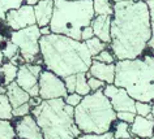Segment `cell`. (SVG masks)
<instances>
[{
  "instance_id": "7c38bea8",
  "label": "cell",
  "mask_w": 154,
  "mask_h": 139,
  "mask_svg": "<svg viewBox=\"0 0 154 139\" xmlns=\"http://www.w3.org/2000/svg\"><path fill=\"white\" fill-rule=\"evenodd\" d=\"M13 126L16 130V137L18 139H45L41 127L38 126L32 113L17 118Z\"/></svg>"
},
{
  "instance_id": "4fadbf2b",
  "label": "cell",
  "mask_w": 154,
  "mask_h": 139,
  "mask_svg": "<svg viewBox=\"0 0 154 139\" xmlns=\"http://www.w3.org/2000/svg\"><path fill=\"white\" fill-rule=\"evenodd\" d=\"M129 130L133 137L149 139L154 135V118L152 117V114L148 116V117H142V116L136 114L133 122L129 125Z\"/></svg>"
},
{
  "instance_id": "9a60e30c",
  "label": "cell",
  "mask_w": 154,
  "mask_h": 139,
  "mask_svg": "<svg viewBox=\"0 0 154 139\" xmlns=\"http://www.w3.org/2000/svg\"><path fill=\"white\" fill-rule=\"evenodd\" d=\"M33 8L35 16V25L38 28L48 26L54 13V0H41Z\"/></svg>"
},
{
  "instance_id": "5b68a950",
  "label": "cell",
  "mask_w": 154,
  "mask_h": 139,
  "mask_svg": "<svg viewBox=\"0 0 154 139\" xmlns=\"http://www.w3.org/2000/svg\"><path fill=\"white\" fill-rule=\"evenodd\" d=\"M93 0H54L50 21L51 33L72 39H81V31L94 18Z\"/></svg>"
},
{
  "instance_id": "30bf717a",
  "label": "cell",
  "mask_w": 154,
  "mask_h": 139,
  "mask_svg": "<svg viewBox=\"0 0 154 139\" xmlns=\"http://www.w3.org/2000/svg\"><path fill=\"white\" fill-rule=\"evenodd\" d=\"M105 96L110 100L111 107L115 112H133L134 113V103L136 100L132 99L124 88L115 86L114 83L106 84L102 90Z\"/></svg>"
},
{
  "instance_id": "b9f144b4",
  "label": "cell",
  "mask_w": 154,
  "mask_h": 139,
  "mask_svg": "<svg viewBox=\"0 0 154 139\" xmlns=\"http://www.w3.org/2000/svg\"><path fill=\"white\" fill-rule=\"evenodd\" d=\"M112 3H119V1H127V0H111Z\"/></svg>"
},
{
  "instance_id": "277c9868",
  "label": "cell",
  "mask_w": 154,
  "mask_h": 139,
  "mask_svg": "<svg viewBox=\"0 0 154 139\" xmlns=\"http://www.w3.org/2000/svg\"><path fill=\"white\" fill-rule=\"evenodd\" d=\"M75 108L68 105L64 99L42 100L33 107L30 113L41 127L45 139H77L79 130L75 116Z\"/></svg>"
},
{
  "instance_id": "44dd1931",
  "label": "cell",
  "mask_w": 154,
  "mask_h": 139,
  "mask_svg": "<svg viewBox=\"0 0 154 139\" xmlns=\"http://www.w3.org/2000/svg\"><path fill=\"white\" fill-rule=\"evenodd\" d=\"M75 92H77L81 96H86L88 94H90V88L88 84V75L86 73H77L76 74V87H75Z\"/></svg>"
},
{
  "instance_id": "7bdbcfd3",
  "label": "cell",
  "mask_w": 154,
  "mask_h": 139,
  "mask_svg": "<svg viewBox=\"0 0 154 139\" xmlns=\"http://www.w3.org/2000/svg\"><path fill=\"white\" fill-rule=\"evenodd\" d=\"M133 1H148V0H133Z\"/></svg>"
},
{
  "instance_id": "4dcf8cb0",
  "label": "cell",
  "mask_w": 154,
  "mask_h": 139,
  "mask_svg": "<svg viewBox=\"0 0 154 139\" xmlns=\"http://www.w3.org/2000/svg\"><path fill=\"white\" fill-rule=\"evenodd\" d=\"M88 84H89V88H90V92H94V91H101L105 88L106 83L101 79H97L94 77H88Z\"/></svg>"
},
{
  "instance_id": "d4e9b609",
  "label": "cell",
  "mask_w": 154,
  "mask_h": 139,
  "mask_svg": "<svg viewBox=\"0 0 154 139\" xmlns=\"http://www.w3.org/2000/svg\"><path fill=\"white\" fill-rule=\"evenodd\" d=\"M24 0H0V21H4L5 14L12 9L20 8Z\"/></svg>"
},
{
  "instance_id": "ab89813d",
  "label": "cell",
  "mask_w": 154,
  "mask_h": 139,
  "mask_svg": "<svg viewBox=\"0 0 154 139\" xmlns=\"http://www.w3.org/2000/svg\"><path fill=\"white\" fill-rule=\"evenodd\" d=\"M0 94H5V86L0 83Z\"/></svg>"
},
{
  "instance_id": "6da1fadb",
  "label": "cell",
  "mask_w": 154,
  "mask_h": 139,
  "mask_svg": "<svg viewBox=\"0 0 154 139\" xmlns=\"http://www.w3.org/2000/svg\"><path fill=\"white\" fill-rule=\"evenodd\" d=\"M109 47L116 60H131L145 55L152 38L150 14L146 1L114 3Z\"/></svg>"
},
{
  "instance_id": "836d02e7",
  "label": "cell",
  "mask_w": 154,
  "mask_h": 139,
  "mask_svg": "<svg viewBox=\"0 0 154 139\" xmlns=\"http://www.w3.org/2000/svg\"><path fill=\"white\" fill-rule=\"evenodd\" d=\"M134 117H136V113H133V112H116V120L127 122L129 125L133 122Z\"/></svg>"
},
{
  "instance_id": "ee69618b",
  "label": "cell",
  "mask_w": 154,
  "mask_h": 139,
  "mask_svg": "<svg viewBox=\"0 0 154 139\" xmlns=\"http://www.w3.org/2000/svg\"><path fill=\"white\" fill-rule=\"evenodd\" d=\"M132 139H142V138H138V137H133Z\"/></svg>"
},
{
  "instance_id": "f35d334b",
  "label": "cell",
  "mask_w": 154,
  "mask_h": 139,
  "mask_svg": "<svg viewBox=\"0 0 154 139\" xmlns=\"http://www.w3.org/2000/svg\"><path fill=\"white\" fill-rule=\"evenodd\" d=\"M5 61V59H4V55H3V52H2V49H0V65H2L3 63Z\"/></svg>"
},
{
  "instance_id": "60d3db41",
  "label": "cell",
  "mask_w": 154,
  "mask_h": 139,
  "mask_svg": "<svg viewBox=\"0 0 154 139\" xmlns=\"http://www.w3.org/2000/svg\"><path fill=\"white\" fill-rule=\"evenodd\" d=\"M150 114H152V117L154 118V103H152V112H150Z\"/></svg>"
},
{
  "instance_id": "7402d4cb",
  "label": "cell",
  "mask_w": 154,
  "mask_h": 139,
  "mask_svg": "<svg viewBox=\"0 0 154 139\" xmlns=\"http://www.w3.org/2000/svg\"><path fill=\"white\" fill-rule=\"evenodd\" d=\"M13 118V108L11 105L8 98L5 94H0V120H9Z\"/></svg>"
},
{
  "instance_id": "5bb4252c",
  "label": "cell",
  "mask_w": 154,
  "mask_h": 139,
  "mask_svg": "<svg viewBox=\"0 0 154 139\" xmlns=\"http://www.w3.org/2000/svg\"><path fill=\"white\" fill-rule=\"evenodd\" d=\"M86 75L101 79L106 84H111L114 83L115 79V64H105L99 63L97 60H93L89 70L86 72Z\"/></svg>"
},
{
  "instance_id": "484cf974",
  "label": "cell",
  "mask_w": 154,
  "mask_h": 139,
  "mask_svg": "<svg viewBox=\"0 0 154 139\" xmlns=\"http://www.w3.org/2000/svg\"><path fill=\"white\" fill-rule=\"evenodd\" d=\"M149 8V14H150V29H152V38L148 42V48L150 51V55L154 56V0H148L146 1Z\"/></svg>"
},
{
  "instance_id": "ffe728a7",
  "label": "cell",
  "mask_w": 154,
  "mask_h": 139,
  "mask_svg": "<svg viewBox=\"0 0 154 139\" xmlns=\"http://www.w3.org/2000/svg\"><path fill=\"white\" fill-rule=\"evenodd\" d=\"M111 131H112V135L115 139H132L133 135L131 134L129 130V123L123 122V121H116L114 122L112 127H111Z\"/></svg>"
},
{
  "instance_id": "2e32d148",
  "label": "cell",
  "mask_w": 154,
  "mask_h": 139,
  "mask_svg": "<svg viewBox=\"0 0 154 139\" xmlns=\"http://www.w3.org/2000/svg\"><path fill=\"white\" fill-rule=\"evenodd\" d=\"M90 26L94 31V37L102 42L110 44L111 35H110V29H111V17L110 16H94V18L90 22Z\"/></svg>"
},
{
  "instance_id": "8fae6325",
  "label": "cell",
  "mask_w": 154,
  "mask_h": 139,
  "mask_svg": "<svg viewBox=\"0 0 154 139\" xmlns=\"http://www.w3.org/2000/svg\"><path fill=\"white\" fill-rule=\"evenodd\" d=\"M4 21L11 31H16V30L25 29L28 26H33V25H35L34 8L32 5L22 4L20 8L9 10L5 14Z\"/></svg>"
},
{
  "instance_id": "1f68e13d",
  "label": "cell",
  "mask_w": 154,
  "mask_h": 139,
  "mask_svg": "<svg viewBox=\"0 0 154 139\" xmlns=\"http://www.w3.org/2000/svg\"><path fill=\"white\" fill-rule=\"evenodd\" d=\"M84 96L81 95H79L77 92H69V94H67V96L64 98V102L68 104V105H71L72 108H75L77 107L80 104V102L82 100Z\"/></svg>"
},
{
  "instance_id": "f1b7e54d",
  "label": "cell",
  "mask_w": 154,
  "mask_h": 139,
  "mask_svg": "<svg viewBox=\"0 0 154 139\" xmlns=\"http://www.w3.org/2000/svg\"><path fill=\"white\" fill-rule=\"evenodd\" d=\"M2 52L3 55H4V59H7V61H9L11 59H13L16 55H18V48L16 44H13L12 42H11L9 39L7 40L5 46L2 48Z\"/></svg>"
},
{
  "instance_id": "cb8c5ba5",
  "label": "cell",
  "mask_w": 154,
  "mask_h": 139,
  "mask_svg": "<svg viewBox=\"0 0 154 139\" xmlns=\"http://www.w3.org/2000/svg\"><path fill=\"white\" fill-rule=\"evenodd\" d=\"M16 130L12 121L0 120V139H16Z\"/></svg>"
},
{
  "instance_id": "f6af8a7d",
  "label": "cell",
  "mask_w": 154,
  "mask_h": 139,
  "mask_svg": "<svg viewBox=\"0 0 154 139\" xmlns=\"http://www.w3.org/2000/svg\"><path fill=\"white\" fill-rule=\"evenodd\" d=\"M149 139H154V135H153V137H150V138H149Z\"/></svg>"
},
{
  "instance_id": "9c48e42d",
  "label": "cell",
  "mask_w": 154,
  "mask_h": 139,
  "mask_svg": "<svg viewBox=\"0 0 154 139\" xmlns=\"http://www.w3.org/2000/svg\"><path fill=\"white\" fill-rule=\"evenodd\" d=\"M43 67L38 63L33 64H22L18 67L17 77H16V82L22 90H25L30 95V98H37L39 96V87H38V79Z\"/></svg>"
},
{
  "instance_id": "ba28073f",
  "label": "cell",
  "mask_w": 154,
  "mask_h": 139,
  "mask_svg": "<svg viewBox=\"0 0 154 139\" xmlns=\"http://www.w3.org/2000/svg\"><path fill=\"white\" fill-rule=\"evenodd\" d=\"M38 87H39L38 95L42 100L64 99L68 94L63 78H60L59 75L47 69L42 70L39 79H38Z\"/></svg>"
},
{
  "instance_id": "8992f818",
  "label": "cell",
  "mask_w": 154,
  "mask_h": 139,
  "mask_svg": "<svg viewBox=\"0 0 154 139\" xmlns=\"http://www.w3.org/2000/svg\"><path fill=\"white\" fill-rule=\"evenodd\" d=\"M73 116L81 134L107 133L116 121V112L102 90L84 96L79 105L75 107Z\"/></svg>"
},
{
  "instance_id": "52a82bcc",
  "label": "cell",
  "mask_w": 154,
  "mask_h": 139,
  "mask_svg": "<svg viewBox=\"0 0 154 139\" xmlns=\"http://www.w3.org/2000/svg\"><path fill=\"white\" fill-rule=\"evenodd\" d=\"M39 28L37 25L28 26L25 29L11 31L9 40L17 46L18 53L24 59L26 64L38 63L41 57L39 52V38H41Z\"/></svg>"
},
{
  "instance_id": "3957f363",
  "label": "cell",
  "mask_w": 154,
  "mask_h": 139,
  "mask_svg": "<svg viewBox=\"0 0 154 139\" xmlns=\"http://www.w3.org/2000/svg\"><path fill=\"white\" fill-rule=\"evenodd\" d=\"M114 84L122 87L136 102L154 100V56L142 55L137 59L115 63Z\"/></svg>"
},
{
  "instance_id": "e575fe53",
  "label": "cell",
  "mask_w": 154,
  "mask_h": 139,
  "mask_svg": "<svg viewBox=\"0 0 154 139\" xmlns=\"http://www.w3.org/2000/svg\"><path fill=\"white\" fill-rule=\"evenodd\" d=\"M64 81V84H65V88H67V92H75V87H76V74H72V75H68L63 78Z\"/></svg>"
},
{
  "instance_id": "603a6c76",
  "label": "cell",
  "mask_w": 154,
  "mask_h": 139,
  "mask_svg": "<svg viewBox=\"0 0 154 139\" xmlns=\"http://www.w3.org/2000/svg\"><path fill=\"white\" fill-rule=\"evenodd\" d=\"M85 44H86V48L89 49L91 57H95L99 52H102L103 49L109 48V44L105 43V42H102L101 39H98L97 37H93L91 39L86 40Z\"/></svg>"
},
{
  "instance_id": "7dc6e473",
  "label": "cell",
  "mask_w": 154,
  "mask_h": 139,
  "mask_svg": "<svg viewBox=\"0 0 154 139\" xmlns=\"http://www.w3.org/2000/svg\"><path fill=\"white\" fill-rule=\"evenodd\" d=\"M153 102H154V100H153Z\"/></svg>"
},
{
  "instance_id": "8d00e7d4",
  "label": "cell",
  "mask_w": 154,
  "mask_h": 139,
  "mask_svg": "<svg viewBox=\"0 0 154 139\" xmlns=\"http://www.w3.org/2000/svg\"><path fill=\"white\" fill-rule=\"evenodd\" d=\"M39 33L41 35H48V34H51V29H50V26H43V28H39Z\"/></svg>"
},
{
  "instance_id": "7a4b0ae2",
  "label": "cell",
  "mask_w": 154,
  "mask_h": 139,
  "mask_svg": "<svg viewBox=\"0 0 154 139\" xmlns=\"http://www.w3.org/2000/svg\"><path fill=\"white\" fill-rule=\"evenodd\" d=\"M39 52L43 68L60 78L86 73L93 61L85 42L54 33L39 38Z\"/></svg>"
},
{
  "instance_id": "ac0fdd59",
  "label": "cell",
  "mask_w": 154,
  "mask_h": 139,
  "mask_svg": "<svg viewBox=\"0 0 154 139\" xmlns=\"http://www.w3.org/2000/svg\"><path fill=\"white\" fill-rule=\"evenodd\" d=\"M17 72H18L17 65L12 64L11 61H4L0 65V83L7 86V84L14 82L17 77Z\"/></svg>"
},
{
  "instance_id": "bcb514c9",
  "label": "cell",
  "mask_w": 154,
  "mask_h": 139,
  "mask_svg": "<svg viewBox=\"0 0 154 139\" xmlns=\"http://www.w3.org/2000/svg\"><path fill=\"white\" fill-rule=\"evenodd\" d=\"M16 139H18V138H16Z\"/></svg>"
},
{
  "instance_id": "d6a6232c",
  "label": "cell",
  "mask_w": 154,
  "mask_h": 139,
  "mask_svg": "<svg viewBox=\"0 0 154 139\" xmlns=\"http://www.w3.org/2000/svg\"><path fill=\"white\" fill-rule=\"evenodd\" d=\"M30 111H32V105H30V103H26V104L18 107V108H14L13 109V117H16V118L24 117V116L30 113Z\"/></svg>"
},
{
  "instance_id": "d6986e66",
  "label": "cell",
  "mask_w": 154,
  "mask_h": 139,
  "mask_svg": "<svg viewBox=\"0 0 154 139\" xmlns=\"http://www.w3.org/2000/svg\"><path fill=\"white\" fill-rule=\"evenodd\" d=\"M93 9L95 16H110L114 14V3L111 0H93Z\"/></svg>"
},
{
  "instance_id": "e0dca14e",
  "label": "cell",
  "mask_w": 154,
  "mask_h": 139,
  "mask_svg": "<svg viewBox=\"0 0 154 139\" xmlns=\"http://www.w3.org/2000/svg\"><path fill=\"white\" fill-rule=\"evenodd\" d=\"M5 95H7V98H8L13 109L24 105L26 103H29V100H30V95L25 90H22L16 82L7 84L5 86Z\"/></svg>"
},
{
  "instance_id": "f546056e",
  "label": "cell",
  "mask_w": 154,
  "mask_h": 139,
  "mask_svg": "<svg viewBox=\"0 0 154 139\" xmlns=\"http://www.w3.org/2000/svg\"><path fill=\"white\" fill-rule=\"evenodd\" d=\"M77 139H115L112 135V131H107L102 134H80Z\"/></svg>"
},
{
  "instance_id": "83f0119b",
  "label": "cell",
  "mask_w": 154,
  "mask_h": 139,
  "mask_svg": "<svg viewBox=\"0 0 154 139\" xmlns=\"http://www.w3.org/2000/svg\"><path fill=\"white\" fill-rule=\"evenodd\" d=\"M152 112V103H145V102H136L134 103V113L137 116L142 117H148Z\"/></svg>"
},
{
  "instance_id": "4316f807",
  "label": "cell",
  "mask_w": 154,
  "mask_h": 139,
  "mask_svg": "<svg viewBox=\"0 0 154 139\" xmlns=\"http://www.w3.org/2000/svg\"><path fill=\"white\" fill-rule=\"evenodd\" d=\"M93 60H97V61H99V63H105V64H115L118 61L110 47L103 49L102 52H99L97 56L93 57Z\"/></svg>"
},
{
  "instance_id": "74e56055",
  "label": "cell",
  "mask_w": 154,
  "mask_h": 139,
  "mask_svg": "<svg viewBox=\"0 0 154 139\" xmlns=\"http://www.w3.org/2000/svg\"><path fill=\"white\" fill-rule=\"evenodd\" d=\"M38 1H41V0H24V4H28V5H32L34 7L37 4Z\"/></svg>"
},
{
  "instance_id": "d590c367",
  "label": "cell",
  "mask_w": 154,
  "mask_h": 139,
  "mask_svg": "<svg viewBox=\"0 0 154 139\" xmlns=\"http://www.w3.org/2000/svg\"><path fill=\"white\" fill-rule=\"evenodd\" d=\"M94 37V31H93V29H91V26H85V28L82 29V31H81V42H86V40H89L91 39V38Z\"/></svg>"
}]
</instances>
